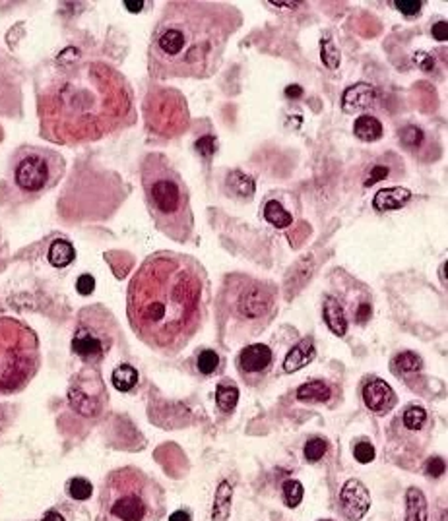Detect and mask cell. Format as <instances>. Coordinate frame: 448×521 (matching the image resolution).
I'll use <instances>...</instances> for the list:
<instances>
[{
  "label": "cell",
  "mask_w": 448,
  "mask_h": 521,
  "mask_svg": "<svg viewBox=\"0 0 448 521\" xmlns=\"http://www.w3.org/2000/svg\"><path fill=\"white\" fill-rule=\"evenodd\" d=\"M37 114L43 140L58 146L90 144L134 123V93L114 66L74 57L41 83Z\"/></svg>",
  "instance_id": "cell-1"
},
{
  "label": "cell",
  "mask_w": 448,
  "mask_h": 521,
  "mask_svg": "<svg viewBox=\"0 0 448 521\" xmlns=\"http://www.w3.org/2000/svg\"><path fill=\"white\" fill-rule=\"evenodd\" d=\"M210 283L206 269L187 254L162 250L140 264L126 293V314L147 347L179 353L206 318Z\"/></svg>",
  "instance_id": "cell-2"
},
{
  "label": "cell",
  "mask_w": 448,
  "mask_h": 521,
  "mask_svg": "<svg viewBox=\"0 0 448 521\" xmlns=\"http://www.w3.org/2000/svg\"><path fill=\"white\" fill-rule=\"evenodd\" d=\"M241 24V10L228 2H169L152 33L150 76L154 80L210 78L218 72L229 39Z\"/></svg>",
  "instance_id": "cell-3"
},
{
  "label": "cell",
  "mask_w": 448,
  "mask_h": 521,
  "mask_svg": "<svg viewBox=\"0 0 448 521\" xmlns=\"http://www.w3.org/2000/svg\"><path fill=\"white\" fill-rule=\"evenodd\" d=\"M140 180L157 229L177 243H188L195 235L190 194L171 161L163 154H147L140 165Z\"/></svg>",
  "instance_id": "cell-4"
},
{
  "label": "cell",
  "mask_w": 448,
  "mask_h": 521,
  "mask_svg": "<svg viewBox=\"0 0 448 521\" xmlns=\"http://www.w3.org/2000/svg\"><path fill=\"white\" fill-rule=\"evenodd\" d=\"M103 521H155L165 510L159 485L134 467L117 469L101 490Z\"/></svg>",
  "instance_id": "cell-5"
},
{
  "label": "cell",
  "mask_w": 448,
  "mask_h": 521,
  "mask_svg": "<svg viewBox=\"0 0 448 521\" xmlns=\"http://www.w3.org/2000/svg\"><path fill=\"white\" fill-rule=\"evenodd\" d=\"M41 365L37 334L16 318H0V395L22 391Z\"/></svg>",
  "instance_id": "cell-6"
},
{
  "label": "cell",
  "mask_w": 448,
  "mask_h": 521,
  "mask_svg": "<svg viewBox=\"0 0 448 521\" xmlns=\"http://www.w3.org/2000/svg\"><path fill=\"white\" fill-rule=\"evenodd\" d=\"M65 157L45 147H20L12 159V184L25 198H39L65 177Z\"/></svg>",
  "instance_id": "cell-7"
},
{
  "label": "cell",
  "mask_w": 448,
  "mask_h": 521,
  "mask_svg": "<svg viewBox=\"0 0 448 521\" xmlns=\"http://www.w3.org/2000/svg\"><path fill=\"white\" fill-rule=\"evenodd\" d=\"M117 326L114 318L101 306L84 309L72 335V351L88 367H98L107 358L114 345Z\"/></svg>",
  "instance_id": "cell-8"
},
{
  "label": "cell",
  "mask_w": 448,
  "mask_h": 521,
  "mask_svg": "<svg viewBox=\"0 0 448 521\" xmlns=\"http://www.w3.org/2000/svg\"><path fill=\"white\" fill-rule=\"evenodd\" d=\"M225 299L231 312L244 322H268L276 309V291L249 276H229Z\"/></svg>",
  "instance_id": "cell-9"
},
{
  "label": "cell",
  "mask_w": 448,
  "mask_h": 521,
  "mask_svg": "<svg viewBox=\"0 0 448 521\" xmlns=\"http://www.w3.org/2000/svg\"><path fill=\"white\" fill-rule=\"evenodd\" d=\"M144 114L150 130L163 138H175L187 130L188 107L177 90L155 88L147 93Z\"/></svg>",
  "instance_id": "cell-10"
},
{
  "label": "cell",
  "mask_w": 448,
  "mask_h": 521,
  "mask_svg": "<svg viewBox=\"0 0 448 521\" xmlns=\"http://www.w3.org/2000/svg\"><path fill=\"white\" fill-rule=\"evenodd\" d=\"M107 388L95 368H84L68 386V403L81 417H99L107 407Z\"/></svg>",
  "instance_id": "cell-11"
},
{
  "label": "cell",
  "mask_w": 448,
  "mask_h": 521,
  "mask_svg": "<svg viewBox=\"0 0 448 521\" xmlns=\"http://www.w3.org/2000/svg\"><path fill=\"white\" fill-rule=\"evenodd\" d=\"M371 506V496L367 487L357 479L348 480L340 490V510L350 521H359Z\"/></svg>",
  "instance_id": "cell-12"
},
{
  "label": "cell",
  "mask_w": 448,
  "mask_h": 521,
  "mask_svg": "<svg viewBox=\"0 0 448 521\" xmlns=\"http://www.w3.org/2000/svg\"><path fill=\"white\" fill-rule=\"evenodd\" d=\"M272 349L264 343H253L244 347L239 355V370L246 380H256L266 374L272 367Z\"/></svg>",
  "instance_id": "cell-13"
},
{
  "label": "cell",
  "mask_w": 448,
  "mask_h": 521,
  "mask_svg": "<svg viewBox=\"0 0 448 521\" xmlns=\"http://www.w3.org/2000/svg\"><path fill=\"white\" fill-rule=\"evenodd\" d=\"M361 395H363V401H365V405L371 411H375L378 415H384V413H388L390 409H394L396 405V393L392 390L388 384L381 380V378H373V380H369V382L363 386V391H361Z\"/></svg>",
  "instance_id": "cell-14"
},
{
  "label": "cell",
  "mask_w": 448,
  "mask_h": 521,
  "mask_svg": "<svg viewBox=\"0 0 448 521\" xmlns=\"http://www.w3.org/2000/svg\"><path fill=\"white\" fill-rule=\"evenodd\" d=\"M376 101V90L371 83H355L343 91V113H357L361 109H369Z\"/></svg>",
  "instance_id": "cell-15"
},
{
  "label": "cell",
  "mask_w": 448,
  "mask_h": 521,
  "mask_svg": "<svg viewBox=\"0 0 448 521\" xmlns=\"http://www.w3.org/2000/svg\"><path fill=\"white\" fill-rule=\"evenodd\" d=\"M411 200V192L404 187H392L378 190L373 198V208L376 212L386 213L394 210H402Z\"/></svg>",
  "instance_id": "cell-16"
},
{
  "label": "cell",
  "mask_w": 448,
  "mask_h": 521,
  "mask_svg": "<svg viewBox=\"0 0 448 521\" xmlns=\"http://www.w3.org/2000/svg\"><path fill=\"white\" fill-rule=\"evenodd\" d=\"M322 316H324L326 326L332 330V334L338 337H343L348 332V318H345V310H343L342 302L336 297H326L324 304H322Z\"/></svg>",
  "instance_id": "cell-17"
},
{
  "label": "cell",
  "mask_w": 448,
  "mask_h": 521,
  "mask_svg": "<svg viewBox=\"0 0 448 521\" xmlns=\"http://www.w3.org/2000/svg\"><path fill=\"white\" fill-rule=\"evenodd\" d=\"M312 358H315V343H312V339H303L287 353L284 360V370L287 374H291L295 370L307 367Z\"/></svg>",
  "instance_id": "cell-18"
},
{
  "label": "cell",
  "mask_w": 448,
  "mask_h": 521,
  "mask_svg": "<svg viewBox=\"0 0 448 521\" xmlns=\"http://www.w3.org/2000/svg\"><path fill=\"white\" fill-rule=\"evenodd\" d=\"M76 258V248L70 241H66V238H57V241H53L49 246V252H47V260L53 268L62 269L68 268L70 264Z\"/></svg>",
  "instance_id": "cell-19"
},
{
  "label": "cell",
  "mask_w": 448,
  "mask_h": 521,
  "mask_svg": "<svg viewBox=\"0 0 448 521\" xmlns=\"http://www.w3.org/2000/svg\"><path fill=\"white\" fill-rule=\"evenodd\" d=\"M383 123L376 116H371V114H363V116L355 119V123H353V134L361 142H367V144L383 138Z\"/></svg>",
  "instance_id": "cell-20"
},
{
  "label": "cell",
  "mask_w": 448,
  "mask_h": 521,
  "mask_svg": "<svg viewBox=\"0 0 448 521\" xmlns=\"http://www.w3.org/2000/svg\"><path fill=\"white\" fill-rule=\"evenodd\" d=\"M111 384L114 390H119L121 393L132 391L138 384V370L132 365H119L114 367L113 374H111Z\"/></svg>",
  "instance_id": "cell-21"
},
{
  "label": "cell",
  "mask_w": 448,
  "mask_h": 521,
  "mask_svg": "<svg viewBox=\"0 0 448 521\" xmlns=\"http://www.w3.org/2000/svg\"><path fill=\"white\" fill-rule=\"evenodd\" d=\"M406 521H427V500L421 490L406 492Z\"/></svg>",
  "instance_id": "cell-22"
},
{
  "label": "cell",
  "mask_w": 448,
  "mask_h": 521,
  "mask_svg": "<svg viewBox=\"0 0 448 521\" xmlns=\"http://www.w3.org/2000/svg\"><path fill=\"white\" fill-rule=\"evenodd\" d=\"M228 192L237 198L249 200L254 194V180L243 171H231L228 175Z\"/></svg>",
  "instance_id": "cell-23"
},
{
  "label": "cell",
  "mask_w": 448,
  "mask_h": 521,
  "mask_svg": "<svg viewBox=\"0 0 448 521\" xmlns=\"http://www.w3.org/2000/svg\"><path fill=\"white\" fill-rule=\"evenodd\" d=\"M262 215H264V219L268 221L272 227L276 229H287L294 223L291 213L287 212L277 200H270V202H266V204H264V210H262Z\"/></svg>",
  "instance_id": "cell-24"
},
{
  "label": "cell",
  "mask_w": 448,
  "mask_h": 521,
  "mask_svg": "<svg viewBox=\"0 0 448 521\" xmlns=\"http://www.w3.org/2000/svg\"><path fill=\"white\" fill-rule=\"evenodd\" d=\"M330 395H332V390L322 380H312V382L303 384L301 388L297 390V399H301V401H320V403H324V401L330 399Z\"/></svg>",
  "instance_id": "cell-25"
},
{
  "label": "cell",
  "mask_w": 448,
  "mask_h": 521,
  "mask_svg": "<svg viewBox=\"0 0 448 521\" xmlns=\"http://www.w3.org/2000/svg\"><path fill=\"white\" fill-rule=\"evenodd\" d=\"M231 485L228 480L220 482L218 492H216V500H213V521H225L229 517V506H231Z\"/></svg>",
  "instance_id": "cell-26"
},
{
  "label": "cell",
  "mask_w": 448,
  "mask_h": 521,
  "mask_svg": "<svg viewBox=\"0 0 448 521\" xmlns=\"http://www.w3.org/2000/svg\"><path fill=\"white\" fill-rule=\"evenodd\" d=\"M216 403H218L220 411L231 413L237 407V403H239V390H237V386L228 382L220 384L218 390H216Z\"/></svg>",
  "instance_id": "cell-27"
},
{
  "label": "cell",
  "mask_w": 448,
  "mask_h": 521,
  "mask_svg": "<svg viewBox=\"0 0 448 521\" xmlns=\"http://www.w3.org/2000/svg\"><path fill=\"white\" fill-rule=\"evenodd\" d=\"M421 367H423L421 358L417 357L416 353H411V351H404V353L396 355L394 360H392V368H394V372H396V374H409V372H417V370H421Z\"/></svg>",
  "instance_id": "cell-28"
},
{
  "label": "cell",
  "mask_w": 448,
  "mask_h": 521,
  "mask_svg": "<svg viewBox=\"0 0 448 521\" xmlns=\"http://www.w3.org/2000/svg\"><path fill=\"white\" fill-rule=\"evenodd\" d=\"M221 358L220 355L212 349H204L200 351V355L196 358V367H198V372L204 376H210L213 374L218 368H220Z\"/></svg>",
  "instance_id": "cell-29"
},
{
  "label": "cell",
  "mask_w": 448,
  "mask_h": 521,
  "mask_svg": "<svg viewBox=\"0 0 448 521\" xmlns=\"http://www.w3.org/2000/svg\"><path fill=\"white\" fill-rule=\"evenodd\" d=\"M68 494L74 498V500H88L93 494V487H91L90 480L81 479V477H74V479L68 480Z\"/></svg>",
  "instance_id": "cell-30"
},
{
  "label": "cell",
  "mask_w": 448,
  "mask_h": 521,
  "mask_svg": "<svg viewBox=\"0 0 448 521\" xmlns=\"http://www.w3.org/2000/svg\"><path fill=\"white\" fill-rule=\"evenodd\" d=\"M303 500V485L299 480H285L284 482V502L287 508H297Z\"/></svg>",
  "instance_id": "cell-31"
},
{
  "label": "cell",
  "mask_w": 448,
  "mask_h": 521,
  "mask_svg": "<svg viewBox=\"0 0 448 521\" xmlns=\"http://www.w3.org/2000/svg\"><path fill=\"white\" fill-rule=\"evenodd\" d=\"M400 142H402L404 147L417 149V147H421V144H423V130L409 124V126L400 130Z\"/></svg>",
  "instance_id": "cell-32"
},
{
  "label": "cell",
  "mask_w": 448,
  "mask_h": 521,
  "mask_svg": "<svg viewBox=\"0 0 448 521\" xmlns=\"http://www.w3.org/2000/svg\"><path fill=\"white\" fill-rule=\"evenodd\" d=\"M425 421H427V413H425L423 407L411 405L404 413V424H406V428H409V431H419L425 424Z\"/></svg>",
  "instance_id": "cell-33"
},
{
  "label": "cell",
  "mask_w": 448,
  "mask_h": 521,
  "mask_svg": "<svg viewBox=\"0 0 448 521\" xmlns=\"http://www.w3.org/2000/svg\"><path fill=\"white\" fill-rule=\"evenodd\" d=\"M326 449H328V442L322 438H310L307 442V446H305V457L309 459V461H318L320 457L324 456Z\"/></svg>",
  "instance_id": "cell-34"
},
{
  "label": "cell",
  "mask_w": 448,
  "mask_h": 521,
  "mask_svg": "<svg viewBox=\"0 0 448 521\" xmlns=\"http://www.w3.org/2000/svg\"><path fill=\"white\" fill-rule=\"evenodd\" d=\"M392 4H394V8L398 10L400 14H404L407 18L419 16L421 10H423V2H419V0H394Z\"/></svg>",
  "instance_id": "cell-35"
},
{
  "label": "cell",
  "mask_w": 448,
  "mask_h": 521,
  "mask_svg": "<svg viewBox=\"0 0 448 521\" xmlns=\"http://www.w3.org/2000/svg\"><path fill=\"white\" fill-rule=\"evenodd\" d=\"M353 456L359 464H371L375 459V448L369 442H359L353 448Z\"/></svg>",
  "instance_id": "cell-36"
},
{
  "label": "cell",
  "mask_w": 448,
  "mask_h": 521,
  "mask_svg": "<svg viewBox=\"0 0 448 521\" xmlns=\"http://www.w3.org/2000/svg\"><path fill=\"white\" fill-rule=\"evenodd\" d=\"M76 289H78V293L84 295V297H88V295L93 293V289H95V279H93V276H91V273H84V276L78 277Z\"/></svg>",
  "instance_id": "cell-37"
},
{
  "label": "cell",
  "mask_w": 448,
  "mask_h": 521,
  "mask_svg": "<svg viewBox=\"0 0 448 521\" xmlns=\"http://www.w3.org/2000/svg\"><path fill=\"white\" fill-rule=\"evenodd\" d=\"M427 475H431V477H440L442 473H444V461L440 459V457H433L429 459V464H427Z\"/></svg>",
  "instance_id": "cell-38"
},
{
  "label": "cell",
  "mask_w": 448,
  "mask_h": 521,
  "mask_svg": "<svg viewBox=\"0 0 448 521\" xmlns=\"http://www.w3.org/2000/svg\"><path fill=\"white\" fill-rule=\"evenodd\" d=\"M386 172H388V171H386L384 167H381V165H376L375 169L371 171V175L367 177L365 187H371L373 182H378V180H381V179H384V177H386Z\"/></svg>",
  "instance_id": "cell-39"
},
{
  "label": "cell",
  "mask_w": 448,
  "mask_h": 521,
  "mask_svg": "<svg viewBox=\"0 0 448 521\" xmlns=\"http://www.w3.org/2000/svg\"><path fill=\"white\" fill-rule=\"evenodd\" d=\"M433 37L437 39V41H447L448 33H447V24L444 22H439V24L433 25Z\"/></svg>",
  "instance_id": "cell-40"
},
{
  "label": "cell",
  "mask_w": 448,
  "mask_h": 521,
  "mask_svg": "<svg viewBox=\"0 0 448 521\" xmlns=\"http://www.w3.org/2000/svg\"><path fill=\"white\" fill-rule=\"evenodd\" d=\"M169 521H190V513H187L185 510H179V512L173 513Z\"/></svg>",
  "instance_id": "cell-41"
},
{
  "label": "cell",
  "mask_w": 448,
  "mask_h": 521,
  "mask_svg": "<svg viewBox=\"0 0 448 521\" xmlns=\"http://www.w3.org/2000/svg\"><path fill=\"white\" fill-rule=\"evenodd\" d=\"M41 521H65V517L58 512H55V510H51V512H47L43 515V520Z\"/></svg>",
  "instance_id": "cell-42"
},
{
  "label": "cell",
  "mask_w": 448,
  "mask_h": 521,
  "mask_svg": "<svg viewBox=\"0 0 448 521\" xmlns=\"http://www.w3.org/2000/svg\"><path fill=\"white\" fill-rule=\"evenodd\" d=\"M369 314H371V306L369 304H361V309L357 310V318L361 320V322H365L367 318H369ZM357 320V322H359Z\"/></svg>",
  "instance_id": "cell-43"
},
{
  "label": "cell",
  "mask_w": 448,
  "mask_h": 521,
  "mask_svg": "<svg viewBox=\"0 0 448 521\" xmlns=\"http://www.w3.org/2000/svg\"><path fill=\"white\" fill-rule=\"evenodd\" d=\"M144 6H146V2H124V8L131 10V12H140Z\"/></svg>",
  "instance_id": "cell-44"
},
{
  "label": "cell",
  "mask_w": 448,
  "mask_h": 521,
  "mask_svg": "<svg viewBox=\"0 0 448 521\" xmlns=\"http://www.w3.org/2000/svg\"><path fill=\"white\" fill-rule=\"evenodd\" d=\"M301 93H303V90L299 88V86H289V88L285 90V95H287V97H299Z\"/></svg>",
  "instance_id": "cell-45"
}]
</instances>
